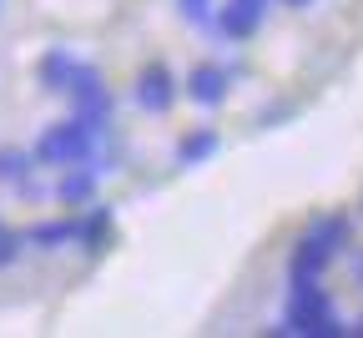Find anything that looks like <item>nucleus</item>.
<instances>
[{"label":"nucleus","mask_w":363,"mask_h":338,"mask_svg":"<svg viewBox=\"0 0 363 338\" xmlns=\"http://www.w3.org/2000/svg\"><path fill=\"white\" fill-rule=\"evenodd\" d=\"M182 86H187V96H192V102L197 107H222L227 102V91H233V71H227V66H217V61H202V66H192L187 71V81H182Z\"/></svg>","instance_id":"obj_7"},{"label":"nucleus","mask_w":363,"mask_h":338,"mask_svg":"<svg viewBox=\"0 0 363 338\" xmlns=\"http://www.w3.org/2000/svg\"><path fill=\"white\" fill-rule=\"evenodd\" d=\"M272 333H298V338H343V318L333 313V298L323 293V278H293L283 323Z\"/></svg>","instance_id":"obj_2"},{"label":"nucleus","mask_w":363,"mask_h":338,"mask_svg":"<svg viewBox=\"0 0 363 338\" xmlns=\"http://www.w3.org/2000/svg\"><path fill=\"white\" fill-rule=\"evenodd\" d=\"M177 76H172V66H162V61H152V66H142L136 71V81H131V102L142 107L147 116H167L172 107H177Z\"/></svg>","instance_id":"obj_4"},{"label":"nucleus","mask_w":363,"mask_h":338,"mask_svg":"<svg viewBox=\"0 0 363 338\" xmlns=\"http://www.w3.org/2000/svg\"><path fill=\"white\" fill-rule=\"evenodd\" d=\"M267 11H272V0H222L217 16H212V26H217L222 40L238 45V40H252L267 26Z\"/></svg>","instance_id":"obj_5"},{"label":"nucleus","mask_w":363,"mask_h":338,"mask_svg":"<svg viewBox=\"0 0 363 338\" xmlns=\"http://www.w3.org/2000/svg\"><path fill=\"white\" fill-rule=\"evenodd\" d=\"M283 6H288V11H308V6H313V0H283Z\"/></svg>","instance_id":"obj_17"},{"label":"nucleus","mask_w":363,"mask_h":338,"mask_svg":"<svg viewBox=\"0 0 363 338\" xmlns=\"http://www.w3.org/2000/svg\"><path fill=\"white\" fill-rule=\"evenodd\" d=\"M21 243L26 248H40V253H56V248H71L81 243V222L76 217H61V222H35L21 232Z\"/></svg>","instance_id":"obj_9"},{"label":"nucleus","mask_w":363,"mask_h":338,"mask_svg":"<svg viewBox=\"0 0 363 338\" xmlns=\"http://www.w3.org/2000/svg\"><path fill=\"white\" fill-rule=\"evenodd\" d=\"M21 248H26V243H21V232H11L6 222H0V268H11V263L21 258Z\"/></svg>","instance_id":"obj_15"},{"label":"nucleus","mask_w":363,"mask_h":338,"mask_svg":"<svg viewBox=\"0 0 363 338\" xmlns=\"http://www.w3.org/2000/svg\"><path fill=\"white\" fill-rule=\"evenodd\" d=\"M348 237H353V222L343 212H323V217H313L298 237V248L288 258V278H323L338 253L348 248Z\"/></svg>","instance_id":"obj_3"},{"label":"nucleus","mask_w":363,"mask_h":338,"mask_svg":"<svg viewBox=\"0 0 363 338\" xmlns=\"http://www.w3.org/2000/svg\"><path fill=\"white\" fill-rule=\"evenodd\" d=\"M81 71V56H71L66 45H56V51H45L40 56V66H35V81L45 86V91H61L66 96V86H71V76Z\"/></svg>","instance_id":"obj_11"},{"label":"nucleus","mask_w":363,"mask_h":338,"mask_svg":"<svg viewBox=\"0 0 363 338\" xmlns=\"http://www.w3.org/2000/svg\"><path fill=\"white\" fill-rule=\"evenodd\" d=\"M177 11H182V21H187V26H212L217 0H177Z\"/></svg>","instance_id":"obj_14"},{"label":"nucleus","mask_w":363,"mask_h":338,"mask_svg":"<svg viewBox=\"0 0 363 338\" xmlns=\"http://www.w3.org/2000/svg\"><path fill=\"white\" fill-rule=\"evenodd\" d=\"M66 96H71V111H76V116H91V121H111V91H106L101 71L91 66V61H81V71L71 76Z\"/></svg>","instance_id":"obj_6"},{"label":"nucleus","mask_w":363,"mask_h":338,"mask_svg":"<svg viewBox=\"0 0 363 338\" xmlns=\"http://www.w3.org/2000/svg\"><path fill=\"white\" fill-rule=\"evenodd\" d=\"M217 147H222L217 126H197V131H187L177 141V167H202V162L217 157Z\"/></svg>","instance_id":"obj_12"},{"label":"nucleus","mask_w":363,"mask_h":338,"mask_svg":"<svg viewBox=\"0 0 363 338\" xmlns=\"http://www.w3.org/2000/svg\"><path fill=\"white\" fill-rule=\"evenodd\" d=\"M81 222V248H96L101 237H106V227H111V212L106 207H91L86 217H76Z\"/></svg>","instance_id":"obj_13"},{"label":"nucleus","mask_w":363,"mask_h":338,"mask_svg":"<svg viewBox=\"0 0 363 338\" xmlns=\"http://www.w3.org/2000/svg\"><path fill=\"white\" fill-rule=\"evenodd\" d=\"M35 152H26V147H0V182L6 187H16L21 197H40V182H35Z\"/></svg>","instance_id":"obj_8"},{"label":"nucleus","mask_w":363,"mask_h":338,"mask_svg":"<svg viewBox=\"0 0 363 338\" xmlns=\"http://www.w3.org/2000/svg\"><path fill=\"white\" fill-rule=\"evenodd\" d=\"M348 333H363V318H358V328H348Z\"/></svg>","instance_id":"obj_18"},{"label":"nucleus","mask_w":363,"mask_h":338,"mask_svg":"<svg viewBox=\"0 0 363 338\" xmlns=\"http://www.w3.org/2000/svg\"><path fill=\"white\" fill-rule=\"evenodd\" d=\"M106 126L111 121H91V116H66V121H56V126H45L40 136H35V162L40 167H81V162H91V167H101V172H111L106 167Z\"/></svg>","instance_id":"obj_1"},{"label":"nucleus","mask_w":363,"mask_h":338,"mask_svg":"<svg viewBox=\"0 0 363 338\" xmlns=\"http://www.w3.org/2000/svg\"><path fill=\"white\" fill-rule=\"evenodd\" d=\"M353 283H358V288H363V253H358V258H353Z\"/></svg>","instance_id":"obj_16"},{"label":"nucleus","mask_w":363,"mask_h":338,"mask_svg":"<svg viewBox=\"0 0 363 338\" xmlns=\"http://www.w3.org/2000/svg\"><path fill=\"white\" fill-rule=\"evenodd\" d=\"M96 182H101V167H91V162L66 167V177L56 182V197H61L66 207H91V197H96Z\"/></svg>","instance_id":"obj_10"}]
</instances>
